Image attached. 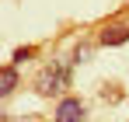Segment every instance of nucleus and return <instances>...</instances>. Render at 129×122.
<instances>
[{
    "label": "nucleus",
    "instance_id": "nucleus-5",
    "mask_svg": "<svg viewBox=\"0 0 129 122\" xmlns=\"http://www.w3.org/2000/svg\"><path fill=\"white\" fill-rule=\"evenodd\" d=\"M28 56H31V49H18V52H14V63H21V59H28Z\"/></svg>",
    "mask_w": 129,
    "mask_h": 122
},
{
    "label": "nucleus",
    "instance_id": "nucleus-3",
    "mask_svg": "<svg viewBox=\"0 0 129 122\" xmlns=\"http://www.w3.org/2000/svg\"><path fill=\"white\" fill-rule=\"evenodd\" d=\"M56 122H84V101L80 98H63L56 105Z\"/></svg>",
    "mask_w": 129,
    "mask_h": 122
},
{
    "label": "nucleus",
    "instance_id": "nucleus-2",
    "mask_svg": "<svg viewBox=\"0 0 129 122\" xmlns=\"http://www.w3.org/2000/svg\"><path fill=\"white\" fill-rule=\"evenodd\" d=\"M122 42H129V21H115L98 32V45H122Z\"/></svg>",
    "mask_w": 129,
    "mask_h": 122
},
{
    "label": "nucleus",
    "instance_id": "nucleus-4",
    "mask_svg": "<svg viewBox=\"0 0 129 122\" xmlns=\"http://www.w3.org/2000/svg\"><path fill=\"white\" fill-rule=\"evenodd\" d=\"M14 87H18V70L14 66H4L0 70V94L7 98V94H14Z\"/></svg>",
    "mask_w": 129,
    "mask_h": 122
},
{
    "label": "nucleus",
    "instance_id": "nucleus-1",
    "mask_svg": "<svg viewBox=\"0 0 129 122\" xmlns=\"http://www.w3.org/2000/svg\"><path fill=\"white\" fill-rule=\"evenodd\" d=\"M66 87H70V63H63V59L45 63L35 73V94H42V98H56Z\"/></svg>",
    "mask_w": 129,
    "mask_h": 122
}]
</instances>
